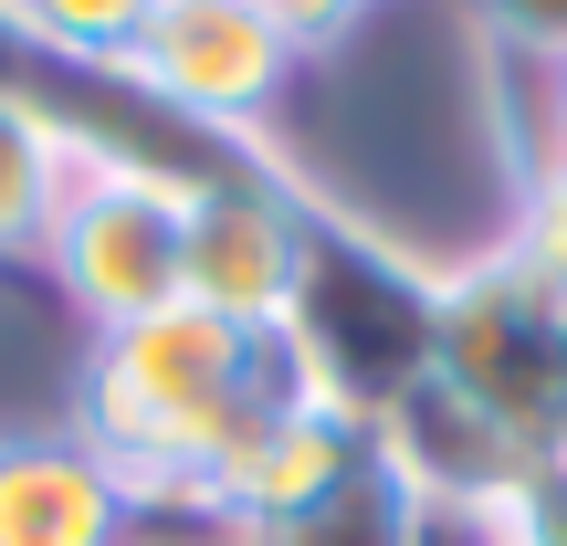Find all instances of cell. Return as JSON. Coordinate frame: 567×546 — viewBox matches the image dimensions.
<instances>
[{"label":"cell","mask_w":567,"mask_h":546,"mask_svg":"<svg viewBox=\"0 0 567 546\" xmlns=\"http://www.w3.org/2000/svg\"><path fill=\"white\" fill-rule=\"evenodd\" d=\"M74 158H84V147L63 137L32 95L0 84V264H32V253H42V222H53Z\"/></svg>","instance_id":"30bf717a"},{"label":"cell","mask_w":567,"mask_h":546,"mask_svg":"<svg viewBox=\"0 0 567 546\" xmlns=\"http://www.w3.org/2000/svg\"><path fill=\"white\" fill-rule=\"evenodd\" d=\"M358 11H368V0H358Z\"/></svg>","instance_id":"e0dca14e"},{"label":"cell","mask_w":567,"mask_h":546,"mask_svg":"<svg viewBox=\"0 0 567 546\" xmlns=\"http://www.w3.org/2000/svg\"><path fill=\"white\" fill-rule=\"evenodd\" d=\"M515 253H526L547 284H567V147H547V168H526V222H515Z\"/></svg>","instance_id":"7c38bea8"},{"label":"cell","mask_w":567,"mask_h":546,"mask_svg":"<svg viewBox=\"0 0 567 546\" xmlns=\"http://www.w3.org/2000/svg\"><path fill=\"white\" fill-rule=\"evenodd\" d=\"M158 0H11V21L63 63H126Z\"/></svg>","instance_id":"8fae6325"},{"label":"cell","mask_w":567,"mask_h":546,"mask_svg":"<svg viewBox=\"0 0 567 546\" xmlns=\"http://www.w3.org/2000/svg\"><path fill=\"white\" fill-rule=\"evenodd\" d=\"M431 379L484 410L526 463H567V284H547L515 243L442 264Z\"/></svg>","instance_id":"3957f363"},{"label":"cell","mask_w":567,"mask_h":546,"mask_svg":"<svg viewBox=\"0 0 567 546\" xmlns=\"http://www.w3.org/2000/svg\"><path fill=\"white\" fill-rule=\"evenodd\" d=\"M126 546H231V526L200 515V505H137V536Z\"/></svg>","instance_id":"9a60e30c"},{"label":"cell","mask_w":567,"mask_h":546,"mask_svg":"<svg viewBox=\"0 0 567 546\" xmlns=\"http://www.w3.org/2000/svg\"><path fill=\"white\" fill-rule=\"evenodd\" d=\"M284 358L326 410L379 431L410 389L431 379V337H442V264L400 253L389 231H368L358 210L305 200V253L295 295H284Z\"/></svg>","instance_id":"7a4b0ae2"},{"label":"cell","mask_w":567,"mask_h":546,"mask_svg":"<svg viewBox=\"0 0 567 546\" xmlns=\"http://www.w3.org/2000/svg\"><path fill=\"white\" fill-rule=\"evenodd\" d=\"M515 526H526V546H567V463H536V473H526Z\"/></svg>","instance_id":"5bb4252c"},{"label":"cell","mask_w":567,"mask_h":546,"mask_svg":"<svg viewBox=\"0 0 567 546\" xmlns=\"http://www.w3.org/2000/svg\"><path fill=\"white\" fill-rule=\"evenodd\" d=\"M179 231H189V189L147 179V168H116V158H74L32 264L105 337V326H137L158 305H179Z\"/></svg>","instance_id":"277c9868"},{"label":"cell","mask_w":567,"mask_h":546,"mask_svg":"<svg viewBox=\"0 0 567 546\" xmlns=\"http://www.w3.org/2000/svg\"><path fill=\"white\" fill-rule=\"evenodd\" d=\"M295 42L264 0H158L126 53V74L147 84L158 105H179L189 126H221V137H252V126L284 105L295 84Z\"/></svg>","instance_id":"5b68a950"},{"label":"cell","mask_w":567,"mask_h":546,"mask_svg":"<svg viewBox=\"0 0 567 546\" xmlns=\"http://www.w3.org/2000/svg\"><path fill=\"white\" fill-rule=\"evenodd\" d=\"M473 21H484V42H505L515 63H567V0H463Z\"/></svg>","instance_id":"4fadbf2b"},{"label":"cell","mask_w":567,"mask_h":546,"mask_svg":"<svg viewBox=\"0 0 567 546\" xmlns=\"http://www.w3.org/2000/svg\"><path fill=\"white\" fill-rule=\"evenodd\" d=\"M305 200L316 189L284 158L243 168L221 189H189V231H179V305L221 326H284V295H295V253H305Z\"/></svg>","instance_id":"8992f818"},{"label":"cell","mask_w":567,"mask_h":546,"mask_svg":"<svg viewBox=\"0 0 567 546\" xmlns=\"http://www.w3.org/2000/svg\"><path fill=\"white\" fill-rule=\"evenodd\" d=\"M231 546H410V494H400V473L379 463V442H368L358 473H337L326 494H305V505H284V515L231 526Z\"/></svg>","instance_id":"9c48e42d"},{"label":"cell","mask_w":567,"mask_h":546,"mask_svg":"<svg viewBox=\"0 0 567 546\" xmlns=\"http://www.w3.org/2000/svg\"><path fill=\"white\" fill-rule=\"evenodd\" d=\"M137 494L74 431H0V546H126Z\"/></svg>","instance_id":"52a82bcc"},{"label":"cell","mask_w":567,"mask_h":546,"mask_svg":"<svg viewBox=\"0 0 567 546\" xmlns=\"http://www.w3.org/2000/svg\"><path fill=\"white\" fill-rule=\"evenodd\" d=\"M295 389L305 379H295V358H284V337L221 326V316H200V305H158V316H137V326L84 337L74 421L63 431H74L84 452H105V473H116L137 505H200L210 473L231 463V442H243L264 410H284Z\"/></svg>","instance_id":"6da1fadb"},{"label":"cell","mask_w":567,"mask_h":546,"mask_svg":"<svg viewBox=\"0 0 567 546\" xmlns=\"http://www.w3.org/2000/svg\"><path fill=\"white\" fill-rule=\"evenodd\" d=\"M547 105H557V147H567V63H557V84H547Z\"/></svg>","instance_id":"2e32d148"},{"label":"cell","mask_w":567,"mask_h":546,"mask_svg":"<svg viewBox=\"0 0 567 546\" xmlns=\"http://www.w3.org/2000/svg\"><path fill=\"white\" fill-rule=\"evenodd\" d=\"M368 442H379V463L400 473L410 505H515L526 473H536L526 452H515L484 410H463L442 379H421L379 431H368Z\"/></svg>","instance_id":"ba28073f"}]
</instances>
